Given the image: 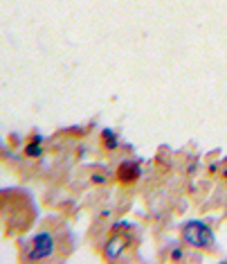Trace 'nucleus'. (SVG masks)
Here are the masks:
<instances>
[{
    "instance_id": "3",
    "label": "nucleus",
    "mask_w": 227,
    "mask_h": 264,
    "mask_svg": "<svg viewBox=\"0 0 227 264\" xmlns=\"http://www.w3.org/2000/svg\"><path fill=\"white\" fill-rule=\"evenodd\" d=\"M124 248H126V240L117 235V237H113V240H108V242H106L104 255H106V258H108V260H117V258H119V255H122V253H124Z\"/></svg>"
},
{
    "instance_id": "5",
    "label": "nucleus",
    "mask_w": 227,
    "mask_h": 264,
    "mask_svg": "<svg viewBox=\"0 0 227 264\" xmlns=\"http://www.w3.org/2000/svg\"><path fill=\"white\" fill-rule=\"evenodd\" d=\"M101 138H104V142H106V147H108V149H117V147H119L117 133L113 129H104V131H101Z\"/></svg>"
},
{
    "instance_id": "2",
    "label": "nucleus",
    "mask_w": 227,
    "mask_h": 264,
    "mask_svg": "<svg viewBox=\"0 0 227 264\" xmlns=\"http://www.w3.org/2000/svg\"><path fill=\"white\" fill-rule=\"evenodd\" d=\"M54 237H52V233H47V230H41L38 235H34V240H32V248H29V255H27V260H45V258H50L54 253Z\"/></svg>"
},
{
    "instance_id": "4",
    "label": "nucleus",
    "mask_w": 227,
    "mask_h": 264,
    "mask_svg": "<svg viewBox=\"0 0 227 264\" xmlns=\"http://www.w3.org/2000/svg\"><path fill=\"white\" fill-rule=\"evenodd\" d=\"M117 174H119L122 181H135V178L142 174V170H140V165H137V163H124Z\"/></svg>"
},
{
    "instance_id": "8",
    "label": "nucleus",
    "mask_w": 227,
    "mask_h": 264,
    "mask_svg": "<svg viewBox=\"0 0 227 264\" xmlns=\"http://www.w3.org/2000/svg\"><path fill=\"white\" fill-rule=\"evenodd\" d=\"M93 181H95V183H104L106 178H104V176H101V174H95V176H93Z\"/></svg>"
},
{
    "instance_id": "7",
    "label": "nucleus",
    "mask_w": 227,
    "mask_h": 264,
    "mask_svg": "<svg viewBox=\"0 0 227 264\" xmlns=\"http://www.w3.org/2000/svg\"><path fill=\"white\" fill-rule=\"evenodd\" d=\"M122 228H131V223H128V221H119V223H115V226H113V230H115V233H119Z\"/></svg>"
},
{
    "instance_id": "6",
    "label": "nucleus",
    "mask_w": 227,
    "mask_h": 264,
    "mask_svg": "<svg viewBox=\"0 0 227 264\" xmlns=\"http://www.w3.org/2000/svg\"><path fill=\"white\" fill-rule=\"evenodd\" d=\"M25 154H27L29 158H38V156H41V154H43V149H41V142H38V140H34V142H32V145L27 147V149H25Z\"/></svg>"
},
{
    "instance_id": "1",
    "label": "nucleus",
    "mask_w": 227,
    "mask_h": 264,
    "mask_svg": "<svg viewBox=\"0 0 227 264\" xmlns=\"http://www.w3.org/2000/svg\"><path fill=\"white\" fill-rule=\"evenodd\" d=\"M182 240H185L189 246L205 248V251L214 248V244H216L214 233H211V228L205 221H187L185 226H182Z\"/></svg>"
}]
</instances>
